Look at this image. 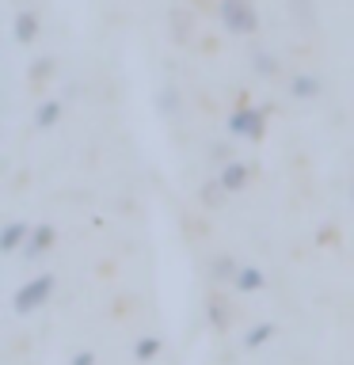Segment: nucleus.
I'll return each mask as SVG.
<instances>
[{"mask_svg": "<svg viewBox=\"0 0 354 365\" xmlns=\"http://www.w3.org/2000/svg\"><path fill=\"white\" fill-rule=\"evenodd\" d=\"M270 339H274V324H256L244 335V350H259L263 342H270Z\"/></svg>", "mask_w": 354, "mask_h": 365, "instance_id": "nucleus-11", "label": "nucleus"}, {"mask_svg": "<svg viewBox=\"0 0 354 365\" xmlns=\"http://www.w3.org/2000/svg\"><path fill=\"white\" fill-rule=\"evenodd\" d=\"M34 34H39V16L34 11H19L16 16V42H34Z\"/></svg>", "mask_w": 354, "mask_h": 365, "instance_id": "nucleus-8", "label": "nucleus"}, {"mask_svg": "<svg viewBox=\"0 0 354 365\" xmlns=\"http://www.w3.org/2000/svg\"><path fill=\"white\" fill-rule=\"evenodd\" d=\"M210 274H213V282H233L236 274H240V267H236L233 255H217L213 267H210Z\"/></svg>", "mask_w": 354, "mask_h": 365, "instance_id": "nucleus-10", "label": "nucleus"}, {"mask_svg": "<svg viewBox=\"0 0 354 365\" xmlns=\"http://www.w3.org/2000/svg\"><path fill=\"white\" fill-rule=\"evenodd\" d=\"M350 194H354V187H350Z\"/></svg>", "mask_w": 354, "mask_h": 365, "instance_id": "nucleus-18", "label": "nucleus"}, {"mask_svg": "<svg viewBox=\"0 0 354 365\" xmlns=\"http://www.w3.org/2000/svg\"><path fill=\"white\" fill-rule=\"evenodd\" d=\"M50 68H54V65H50V57H42V61L31 68V76H34V80H42V76H50Z\"/></svg>", "mask_w": 354, "mask_h": 365, "instance_id": "nucleus-15", "label": "nucleus"}, {"mask_svg": "<svg viewBox=\"0 0 354 365\" xmlns=\"http://www.w3.org/2000/svg\"><path fill=\"white\" fill-rule=\"evenodd\" d=\"M248 179H251V168L240 164V160H228V164L221 168V175H217V182H221L225 194H240L248 187Z\"/></svg>", "mask_w": 354, "mask_h": 365, "instance_id": "nucleus-4", "label": "nucleus"}, {"mask_svg": "<svg viewBox=\"0 0 354 365\" xmlns=\"http://www.w3.org/2000/svg\"><path fill=\"white\" fill-rule=\"evenodd\" d=\"M206 316H210V324L213 327H228V319H233V312H228V304L221 301V297H213V301H210V308H206Z\"/></svg>", "mask_w": 354, "mask_h": 365, "instance_id": "nucleus-13", "label": "nucleus"}, {"mask_svg": "<svg viewBox=\"0 0 354 365\" xmlns=\"http://www.w3.org/2000/svg\"><path fill=\"white\" fill-rule=\"evenodd\" d=\"M290 91H293L297 99H313L316 91H320V80H316V76H293Z\"/></svg>", "mask_w": 354, "mask_h": 365, "instance_id": "nucleus-14", "label": "nucleus"}, {"mask_svg": "<svg viewBox=\"0 0 354 365\" xmlns=\"http://www.w3.org/2000/svg\"><path fill=\"white\" fill-rule=\"evenodd\" d=\"M50 297H54V274H34L31 282H23L16 289L11 308H16V316H27V312H34V308H42Z\"/></svg>", "mask_w": 354, "mask_h": 365, "instance_id": "nucleus-1", "label": "nucleus"}, {"mask_svg": "<svg viewBox=\"0 0 354 365\" xmlns=\"http://www.w3.org/2000/svg\"><path fill=\"white\" fill-rule=\"evenodd\" d=\"M69 365H96V354H91V350H80Z\"/></svg>", "mask_w": 354, "mask_h": 365, "instance_id": "nucleus-17", "label": "nucleus"}, {"mask_svg": "<svg viewBox=\"0 0 354 365\" xmlns=\"http://www.w3.org/2000/svg\"><path fill=\"white\" fill-rule=\"evenodd\" d=\"M256 68H259V73H274V68H278V61H270L267 53H259V57H256Z\"/></svg>", "mask_w": 354, "mask_h": 365, "instance_id": "nucleus-16", "label": "nucleus"}, {"mask_svg": "<svg viewBox=\"0 0 354 365\" xmlns=\"http://www.w3.org/2000/svg\"><path fill=\"white\" fill-rule=\"evenodd\" d=\"M31 240V228L23 225V221H8L4 228H0V251L4 255H11V251H19L23 244Z\"/></svg>", "mask_w": 354, "mask_h": 365, "instance_id": "nucleus-6", "label": "nucleus"}, {"mask_svg": "<svg viewBox=\"0 0 354 365\" xmlns=\"http://www.w3.org/2000/svg\"><path fill=\"white\" fill-rule=\"evenodd\" d=\"M221 23L228 34H256L259 31V11L251 0H221Z\"/></svg>", "mask_w": 354, "mask_h": 365, "instance_id": "nucleus-2", "label": "nucleus"}, {"mask_svg": "<svg viewBox=\"0 0 354 365\" xmlns=\"http://www.w3.org/2000/svg\"><path fill=\"white\" fill-rule=\"evenodd\" d=\"M54 240H57L54 225H34V228H31V240L23 244V255H27V259H39V255H46V251L54 247Z\"/></svg>", "mask_w": 354, "mask_h": 365, "instance_id": "nucleus-5", "label": "nucleus"}, {"mask_svg": "<svg viewBox=\"0 0 354 365\" xmlns=\"http://www.w3.org/2000/svg\"><path fill=\"white\" fill-rule=\"evenodd\" d=\"M156 354H160V339L156 335H141V339L133 342V358L137 361H153Z\"/></svg>", "mask_w": 354, "mask_h": 365, "instance_id": "nucleus-12", "label": "nucleus"}, {"mask_svg": "<svg viewBox=\"0 0 354 365\" xmlns=\"http://www.w3.org/2000/svg\"><path fill=\"white\" fill-rule=\"evenodd\" d=\"M61 118V103L57 99H46L39 110H34V125H39V130H50V125Z\"/></svg>", "mask_w": 354, "mask_h": 365, "instance_id": "nucleus-9", "label": "nucleus"}, {"mask_svg": "<svg viewBox=\"0 0 354 365\" xmlns=\"http://www.w3.org/2000/svg\"><path fill=\"white\" fill-rule=\"evenodd\" d=\"M228 133L233 137H248V141H259L263 133H267V110L259 107H236L233 114H228Z\"/></svg>", "mask_w": 354, "mask_h": 365, "instance_id": "nucleus-3", "label": "nucleus"}, {"mask_svg": "<svg viewBox=\"0 0 354 365\" xmlns=\"http://www.w3.org/2000/svg\"><path fill=\"white\" fill-rule=\"evenodd\" d=\"M233 285L240 293H259L263 285H267V274H263L259 267H240V274L233 278Z\"/></svg>", "mask_w": 354, "mask_h": 365, "instance_id": "nucleus-7", "label": "nucleus"}]
</instances>
